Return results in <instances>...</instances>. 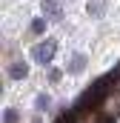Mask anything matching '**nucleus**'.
Listing matches in <instances>:
<instances>
[{"instance_id":"2","label":"nucleus","mask_w":120,"mask_h":123,"mask_svg":"<svg viewBox=\"0 0 120 123\" xmlns=\"http://www.w3.org/2000/svg\"><path fill=\"white\" fill-rule=\"evenodd\" d=\"M86 66H89V57H86L83 52H74V55L69 57V63H66V72H69V74H83Z\"/></svg>"},{"instance_id":"9","label":"nucleus","mask_w":120,"mask_h":123,"mask_svg":"<svg viewBox=\"0 0 120 123\" xmlns=\"http://www.w3.org/2000/svg\"><path fill=\"white\" fill-rule=\"evenodd\" d=\"M60 77H63V69H49V83H60Z\"/></svg>"},{"instance_id":"11","label":"nucleus","mask_w":120,"mask_h":123,"mask_svg":"<svg viewBox=\"0 0 120 123\" xmlns=\"http://www.w3.org/2000/svg\"><path fill=\"white\" fill-rule=\"evenodd\" d=\"M31 123H43V120H40V115H34V117H31Z\"/></svg>"},{"instance_id":"8","label":"nucleus","mask_w":120,"mask_h":123,"mask_svg":"<svg viewBox=\"0 0 120 123\" xmlns=\"http://www.w3.org/2000/svg\"><path fill=\"white\" fill-rule=\"evenodd\" d=\"M3 123H20V112L17 109H6L3 112Z\"/></svg>"},{"instance_id":"6","label":"nucleus","mask_w":120,"mask_h":123,"mask_svg":"<svg viewBox=\"0 0 120 123\" xmlns=\"http://www.w3.org/2000/svg\"><path fill=\"white\" fill-rule=\"evenodd\" d=\"M29 31L34 34V37H43V34H46V17H34V20L29 23Z\"/></svg>"},{"instance_id":"5","label":"nucleus","mask_w":120,"mask_h":123,"mask_svg":"<svg viewBox=\"0 0 120 123\" xmlns=\"http://www.w3.org/2000/svg\"><path fill=\"white\" fill-rule=\"evenodd\" d=\"M34 109H37V115H43V112H49L52 109V97L46 92H40L37 97H34Z\"/></svg>"},{"instance_id":"7","label":"nucleus","mask_w":120,"mask_h":123,"mask_svg":"<svg viewBox=\"0 0 120 123\" xmlns=\"http://www.w3.org/2000/svg\"><path fill=\"white\" fill-rule=\"evenodd\" d=\"M89 14L91 17H103L106 14V0H89Z\"/></svg>"},{"instance_id":"10","label":"nucleus","mask_w":120,"mask_h":123,"mask_svg":"<svg viewBox=\"0 0 120 123\" xmlns=\"http://www.w3.org/2000/svg\"><path fill=\"white\" fill-rule=\"evenodd\" d=\"M74 120H77V115H74V112H63L54 123H74Z\"/></svg>"},{"instance_id":"4","label":"nucleus","mask_w":120,"mask_h":123,"mask_svg":"<svg viewBox=\"0 0 120 123\" xmlns=\"http://www.w3.org/2000/svg\"><path fill=\"white\" fill-rule=\"evenodd\" d=\"M43 12H46V17H52L54 23L63 20V6H60V0H43Z\"/></svg>"},{"instance_id":"3","label":"nucleus","mask_w":120,"mask_h":123,"mask_svg":"<svg viewBox=\"0 0 120 123\" xmlns=\"http://www.w3.org/2000/svg\"><path fill=\"white\" fill-rule=\"evenodd\" d=\"M6 74H9V80H26L29 77V66H26V60H12L9 63V69H6Z\"/></svg>"},{"instance_id":"1","label":"nucleus","mask_w":120,"mask_h":123,"mask_svg":"<svg viewBox=\"0 0 120 123\" xmlns=\"http://www.w3.org/2000/svg\"><path fill=\"white\" fill-rule=\"evenodd\" d=\"M54 55H57V40H54V37H43L40 43L31 46V60L40 63V66H46V69H52Z\"/></svg>"}]
</instances>
